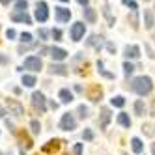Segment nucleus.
<instances>
[{
	"label": "nucleus",
	"instance_id": "f257e3e1",
	"mask_svg": "<svg viewBox=\"0 0 155 155\" xmlns=\"http://www.w3.org/2000/svg\"><path fill=\"white\" fill-rule=\"evenodd\" d=\"M131 90L138 95H148L153 90V81L150 77H144V75L137 77V79H133V82H131Z\"/></svg>",
	"mask_w": 155,
	"mask_h": 155
},
{
	"label": "nucleus",
	"instance_id": "f03ea898",
	"mask_svg": "<svg viewBox=\"0 0 155 155\" xmlns=\"http://www.w3.org/2000/svg\"><path fill=\"white\" fill-rule=\"evenodd\" d=\"M32 107H34L38 112H45L47 110V99L41 92H34L32 94Z\"/></svg>",
	"mask_w": 155,
	"mask_h": 155
},
{
	"label": "nucleus",
	"instance_id": "7ed1b4c3",
	"mask_svg": "<svg viewBox=\"0 0 155 155\" xmlns=\"http://www.w3.org/2000/svg\"><path fill=\"white\" fill-rule=\"evenodd\" d=\"M43 52H47L49 56L52 60H56V62H62V60L68 58V52H65L64 49H60V47H45V49H43Z\"/></svg>",
	"mask_w": 155,
	"mask_h": 155
},
{
	"label": "nucleus",
	"instance_id": "20e7f679",
	"mask_svg": "<svg viewBox=\"0 0 155 155\" xmlns=\"http://www.w3.org/2000/svg\"><path fill=\"white\" fill-rule=\"evenodd\" d=\"M75 127H77V120L73 118V114L65 112V114L62 116V120H60V129H62V131H73Z\"/></svg>",
	"mask_w": 155,
	"mask_h": 155
},
{
	"label": "nucleus",
	"instance_id": "39448f33",
	"mask_svg": "<svg viewBox=\"0 0 155 155\" xmlns=\"http://www.w3.org/2000/svg\"><path fill=\"white\" fill-rule=\"evenodd\" d=\"M6 105H8V110H9V114H13V116H23L25 114V107L21 105L17 99H8L6 101Z\"/></svg>",
	"mask_w": 155,
	"mask_h": 155
},
{
	"label": "nucleus",
	"instance_id": "423d86ee",
	"mask_svg": "<svg viewBox=\"0 0 155 155\" xmlns=\"http://www.w3.org/2000/svg\"><path fill=\"white\" fill-rule=\"evenodd\" d=\"M43 68V62L39 56H28L25 60V69H30V71H39Z\"/></svg>",
	"mask_w": 155,
	"mask_h": 155
},
{
	"label": "nucleus",
	"instance_id": "0eeeda50",
	"mask_svg": "<svg viewBox=\"0 0 155 155\" xmlns=\"http://www.w3.org/2000/svg\"><path fill=\"white\" fill-rule=\"evenodd\" d=\"M36 19L39 23H45L49 19V8H47V2H38L36 6Z\"/></svg>",
	"mask_w": 155,
	"mask_h": 155
},
{
	"label": "nucleus",
	"instance_id": "6e6552de",
	"mask_svg": "<svg viewBox=\"0 0 155 155\" xmlns=\"http://www.w3.org/2000/svg\"><path fill=\"white\" fill-rule=\"evenodd\" d=\"M84 32H86L84 23H73V26H71V39L73 41H81L82 36H84Z\"/></svg>",
	"mask_w": 155,
	"mask_h": 155
},
{
	"label": "nucleus",
	"instance_id": "1a4fd4ad",
	"mask_svg": "<svg viewBox=\"0 0 155 155\" xmlns=\"http://www.w3.org/2000/svg\"><path fill=\"white\" fill-rule=\"evenodd\" d=\"M54 15H56L60 23H69V19H71V12L68 8H54Z\"/></svg>",
	"mask_w": 155,
	"mask_h": 155
},
{
	"label": "nucleus",
	"instance_id": "9d476101",
	"mask_svg": "<svg viewBox=\"0 0 155 155\" xmlns=\"http://www.w3.org/2000/svg\"><path fill=\"white\" fill-rule=\"evenodd\" d=\"M12 21H15V23H25V25H30L32 23V19L26 12H15L12 13Z\"/></svg>",
	"mask_w": 155,
	"mask_h": 155
},
{
	"label": "nucleus",
	"instance_id": "9b49d317",
	"mask_svg": "<svg viewBox=\"0 0 155 155\" xmlns=\"http://www.w3.org/2000/svg\"><path fill=\"white\" fill-rule=\"evenodd\" d=\"M47 71H49L51 75H62V77L68 75V68H65V65H62V64H51Z\"/></svg>",
	"mask_w": 155,
	"mask_h": 155
},
{
	"label": "nucleus",
	"instance_id": "f8f14e48",
	"mask_svg": "<svg viewBox=\"0 0 155 155\" xmlns=\"http://www.w3.org/2000/svg\"><path fill=\"white\" fill-rule=\"evenodd\" d=\"M101 95H103V92H101V86H97V84L90 86V90H88V97H90L94 103H97L99 99H101Z\"/></svg>",
	"mask_w": 155,
	"mask_h": 155
},
{
	"label": "nucleus",
	"instance_id": "ddd939ff",
	"mask_svg": "<svg viewBox=\"0 0 155 155\" xmlns=\"http://www.w3.org/2000/svg\"><path fill=\"white\" fill-rule=\"evenodd\" d=\"M124 54H125V58H133V60H135V58L140 56V47L138 45H127Z\"/></svg>",
	"mask_w": 155,
	"mask_h": 155
},
{
	"label": "nucleus",
	"instance_id": "4468645a",
	"mask_svg": "<svg viewBox=\"0 0 155 155\" xmlns=\"http://www.w3.org/2000/svg\"><path fill=\"white\" fill-rule=\"evenodd\" d=\"M108 121H110V108H101V121H99V127L101 129H107L108 125Z\"/></svg>",
	"mask_w": 155,
	"mask_h": 155
},
{
	"label": "nucleus",
	"instance_id": "2eb2a0df",
	"mask_svg": "<svg viewBox=\"0 0 155 155\" xmlns=\"http://www.w3.org/2000/svg\"><path fill=\"white\" fill-rule=\"evenodd\" d=\"M153 25H155V17H153V13L150 12V9H144V26H146L148 30H151Z\"/></svg>",
	"mask_w": 155,
	"mask_h": 155
},
{
	"label": "nucleus",
	"instance_id": "dca6fc26",
	"mask_svg": "<svg viewBox=\"0 0 155 155\" xmlns=\"http://www.w3.org/2000/svg\"><path fill=\"white\" fill-rule=\"evenodd\" d=\"M103 15H105V19H107V25H108V26H114V25H116V19L112 17V13H110V6H108V4H103Z\"/></svg>",
	"mask_w": 155,
	"mask_h": 155
},
{
	"label": "nucleus",
	"instance_id": "f3484780",
	"mask_svg": "<svg viewBox=\"0 0 155 155\" xmlns=\"http://www.w3.org/2000/svg\"><path fill=\"white\" fill-rule=\"evenodd\" d=\"M88 45L95 47V51H101V47H103V38L94 34V36H90V39H88Z\"/></svg>",
	"mask_w": 155,
	"mask_h": 155
},
{
	"label": "nucleus",
	"instance_id": "a211bd4d",
	"mask_svg": "<svg viewBox=\"0 0 155 155\" xmlns=\"http://www.w3.org/2000/svg\"><path fill=\"white\" fill-rule=\"evenodd\" d=\"M58 148H60V140L54 138V140H49L45 146H43V151H45V153H52V151H56Z\"/></svg>",
	"mask_w": 155,
	"mask_h": 155
},
{
	"label": "nucleus",
	"instance_id": "6ab92c4d",
	"mask_svg": "<svg viewBox=\"0 0 155 155\" xmlns=\"http://www.w3.org/2000/svg\"><path fill=\"white\" fill-rule=\"evenodd\" d=\"M82 12H84V19L88 21V23H95V19H97L95 9H92L90 6H88V8H84V9H82Z\"/></svg>",
	"mask_w": 155,
	"mask_h": 155
},
{
	"label": "nucleus",
	"instance_id": "aec40b11",
	"mask_svg": "<svg viewBox=\"0 0 155 155\" xmlns=\"http://www.w3.org/2000/svg\"><path fill=\"white\" fill-rule=\"evenodd\" d=\"M58 95H60V99H62V103H71V101H73V94L68 90V88H62Z\"/></svg>",
	"mask_w": 155,
	"mask_h": 155
},
{
	"label": "nucleus",
	"instance_id": "412c9836",
	"mask_svg": "<svg viewBox=\"0 0 155 155\" xmlns=\"http://www.w3.org/2000/svg\"><path fill=\"white\" fill-rule=\"evenodd\" d=\"M118 124L121 125V127H131V118L125 114V112H121V114H118Z\"/></svg>",
	"mask_w": 155,
	"mask_h": 155
},
{
	"label": "nucleus",
	"instance_id": "4be33fe9",
	"mask_svg": "<svg viewBox=\"0 0 155 155\" xmlns=\"http://www.w3.org/2000/svg\"><path fill=\"white\" fill-rule=\"evenodd\" d=\"M131 148H133V151H135V153H142L144 151V144H142L140 138H133L131 140Z\"/></svg>",
	"mask_w": 155,
	"mask_h": 155
},
{
	"label": "nucleus",
	"instance_id": "5701e85b",
	"mask_svg": "<svg viewBox=\"0 0 155 155\" xmlns=\"http://www.w3.org/2000/svg\"><path fill=\"white\" fill-rule=\"evenodd\" d=\"M23 84H25L26 88L36 86V77H34V75H23Z\"/></svg>",
	"mask_w": 155,
	"mask_h": 155
},
{
	"label": "nucleus",
	"instance_id": "b1692460",
	"mask_svg": "<svg viewBox=\"0 0 155 155\" xmlns=\"http://www.w3.org/2000/svg\"><path fill=\"white\" fill-rule=\"evenodd\" d=\"M110 105H112V107H118V108H121V107L125 105V99L121 97V95H116V97L110 99Z\"/></svg>",
	"mask_w": 155,
	"mask_h": 155
},
{
	"label": "nucleus",
	"instance_id": "393cba45",
	"mask_svg": "<svg viewBox=\"0 0 155 155\" xmlns=\"http://www.w3.org/2000/svg\"><path fill=\"white\" fill-rule=\"evenodd\" d=\"M97 69H99V73H101L103 77H107V79H114V73H108V71L103 68V62H97Z\"/></svg>",
	"mask_w": 155,
	"mask_h": 155
},
{
	"label": "nucleus",
	"instance_id": "a878e982",
	"mask_svg": "<svg viewBox=\"0 0 155 155\" xmlns=\"http://www.w3.org/2000/svg\"><path fill=\"white\" fill-rule=\"evenodd\" d=\"M30 127H32V133H34V135H39V133H41V124H39L38 120H32L30 121Z\"/></svg>",
	"mask_w": 155,
	"mask_h": 155
},
{
	"label": "nucleus",
	"instance_id": "bb28decb",
	"mask_svg": "<svg viewBox=\"0 0 155 155\" xmlns=\"http://www.w3.org/2000/svg\"><path fill=\"white\" fill-rule=\"evenodd\" d=\"M26 6H28L26 0H17V2H15V9H17V12H26Z\"/></svg>",
	"mask_w": 155,
	"mask_h": 155
},
{
	"label": "nucleus",
	"instance_id": "cd10ccee",
	"mask_svg": "<svg viewBox=\"0 0 155 155\" xmlns=\"http://www.w3.org/2000/svg\"><path fill=\"white\" fill-rule=\"evenodd\" d=\"M133 71H135V65L129 64V62H125V64H124V75L129 77V75H133Z\"/></svg>",
	"mask_w": 155,
	"mask_h": 155
},
{
	"label": "nucleus",
	"instance_id": "c85d7f7f",
	"mask_svg": "<svg viewBox=\"0 0 155 155\" xmlns=\"http://www.w3.org/2000/svg\"><path fill=\"white\" fill-rule=\"evenodd\" d=\"M144 110H146V108H144V103H142L140 99H138V101L135 103V112H137L138 116H142V114H144Z\"/></svg>",
	"mask_w": 155,
	"mask_h": 155
},
{
	"label": "nucleus",
	"instance_id": "c756f323",
	"mask_svg": "<svg viewBox=\"0 0 155 155\" xmlns=\"http://www.w3.org/2000/svg\"><path fill=\"white\" fill-rule=\"evenodd\" d=\"M77 112H79V116L84 120V118L88 116V107H84V105H79V108H77Z\"/></svg>",
	"mask_w": 155,
	"mask_h": 155
},
{
	"label": "nucleus",
	"instance_id": "7c9ffc66",
	"mask_svg": "<svg viewBox=\"0 0 155 155\" xmlns=\"http://www.w3.org/2000/svg\"><path fill=\"white\" fill-rule=\"evenodd\" d=\"M121 2H124L125 6H129V8L133 9V12H137V9H138V4L135 2V0H121Z\"/></svg>",
	"mask_w": 155,
	"mask_h": 155
},
{
	"label": "nucleus",
	"instance_id": "2f4dec72",
	"mask_svg": "<svg viewBox=\"0 0 155 155\" xmlns=\"http://www.w3.org/2000/svg\"><path fill=\"white\" fill-rule=\"evenodd\" d=\"M21 41H23V43H32V34L23 32V34H21Z\"/></svg>",
	"mask_w": 155,
	"mask_h": 155
},
{
	"label": "nucleus",
	"instance_id": "473e14b6",
	"mask_svg": "<svg viewBox=\"0 0 155 155\" xmlns=\"http://www.w3.org/2000/svg\"><path fill=\"white\" fill-rule=\"evenodd\" d=\"M82 138H84V140H94V133H92L90 129H84V133H82Z\"/></svg>",
	"mask_w": 155,
	"mask_h": 155
},
{
	"label": "nucleus",
	"instance_id": "72a5a7b5",
	"mask_svg": "<svg viewBox=\"0 0 155 155\" xmlns=\"http://www.w3.org/2000/svg\"><path fill=\"white\" fill-rule=\"evenodd\" d=\"M131 23H133V28H138V19H137V12H133L131 13Z\"/></svg>",
	"mask_w": 155,
	"mask_h": 155
},
{
	"label": "nucleus",
	"instance_id": "f704fd0d",
	"mask_svg": "<svg viewBox=\"0 0 155 155\" xmlns=\"http://www.w3.org/2000/svg\"><path fill=\"white\" fill-rule=\"evenodd\" d=\"M82 146H84V144H75V148H73V155H82Z\"/></svg>",
	"mask_w": 155,
	"mask_h": 155
},
{
	"label": "nucleus",
	"instance_id": "c9c22d12",
	"mask_svg": "<svg viewBox=\"0 0 155 155\" xmlns=\"http://www.w3.org/2000/svg\"><path fill=\"white\" fill-rule=\"evenodd\" d=\"M51 36H52V38H54V41H58V39H60V38H62V32H60V30H58V28H54V30H52V32H51Z\"/></svg>",
	"mask_w": 155,
	"mask_h": 155
},
{
	"label": "nucleus",
	"instance_id": "e433bc0d",
	"mask_svg": "<svg viewBox=\"0 0 155 155\" xmlns=\"http://www.w3.org/2000/svg\"><path fill=\"white\" fill-rule=\"evenodd\" d=\"M15 36H17V34H15L13 28H8V30H6V38H8V39H13Z\"/></svg>",
	"mask_w": 155,
	"mask_h": 155
},
{
	"label": "nucleus",
	"instance_id": "4c0bfd02",
	"mask_svg": "<svg viewBox=\"0 0 155 155\" xmlns=\"http://www.w3.org/2000/svg\"><path fill=\"white\" fill-rule=\"evenodd\" d=\"M38 36H39L41 39H47V36H49V32H47V30H43V28H41V30L38 32Z\"/></svg>",
	"mask_w": 155,
	"mask_h": 155
},
{
	"label": "nucleus",
	"instance_id": "58836bf2",
	"mask_svg": "<svg viewBox=\"0 0 155 155\" xmlns=\"http://www.w3.org/2000/svg\"><path fill=\"white\" fill-rule=\"evenodd\" d=\"M107 49H108L110 52H116V47L112 45V43H107Z\"/></svg>",
	"mask_w": 155,
	"mask_h": 155
},
{
	"label": "nucleus",
	"instance_id": "ea45409f",
	"mask_svg": "<svg viewBox=\"0 0 155 155\" xmlns=\"http://www.w3.org/2000/svg\"><path fill=\"white\" fill-rule=\"evenodd\" d=\"M77 2H79L81 6H84V8H88V2H90V0H77Z\"/></svg>",
	"mask_w": 155,
	"mask_h": 155
},
{
	"label": "nucleus",
	"instance_id": "a19ab883",
	"mask_svg": "<svg viewBox=\"0 0 155 155\" xmlns=\"http://www.w3.org/2000/svg\"><path fill=\"white\" fill-rule=\"evenodd\" d=\"M151 153L155 155V144H151Z\"/></svg>",
	"mask_w": 155,
	"mask_h": 155
},
{
	"label": "nucleus",
	"instance_id": "79ce46f5",
	"mask_svg": "<svg viewBox=\"0 0 155 155\" xmlns=\"http://www.w3.org/2000/svg\"><path fill=\"white\" fill-rule=\"evenodd\" d=\"M0 2H2V4H9V0H0Z\"/></svg>",
	"mask_w": 155,
	"mask_h": 155
},
{
	"label": "nucleus",
	"instance_id": "37998d69",
	"mask_svg": "<svg viewBox=\"0 0 155 155\" xmlns=\"http://www.w3.org/2000/svg\"><path fill=\"white\" fill-rule=\"evenodd\" d=\"M62 2H69V0H62Z\"/></svg>",
	"mask_w": 155,
	"mask_h": 155
},
{
	"label": "nucleus",
	"instance_id": "c03bdc74",
	"mask_svg": "<svg viewBox=\"0 0 155 155\" xmlns=\"http://www.w3.org/2000/svg\"><path fill=\"white\" fill-rule=\"evenodd\" d=\"M21 155H25V151H21Z\"/></svg>",
	"mask_w": 155,
	"mask_h": 155
},
{
	"label": "nucleus",
	"instance_id": "a18cd8bd",
	"mask_svg": "<svg viewBox=\"0 0 155 155\" xmlns=\"http://www.w3.org/2000/svg\"><path fill=\"white\" fill-rule=\"evenodd\" d=\"M0 155H4V153H2V151H0Z\"/></svg>",
	"mask_w": 155,
	"mask_h": 155
},
{
	"label": "nucleus",
	"instance_id": "49530a36",
	"mask_svg": "<svg viewBox=\"0 0 155 155\" xmlns=\"http://www.w3.org/2000/svg\"><path fill=\"white\" fill-rule=\"evenodd\" d=\"M146 2H148V0H146Z\"/></svg>",
	"mask_w": 155,
	"mask_h": 155
}]
</instances>
